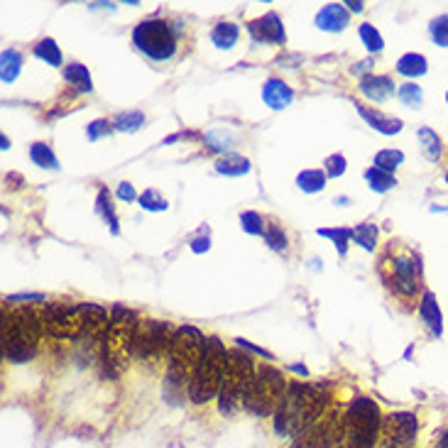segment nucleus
I'll use <instances>...</instances> for the list:
<instances>
[{
	"mask_svg": "<svg viewBox=\"0 0 448 448\" xmlns=\"http://www.w3.org/2000/svg\"><path fill=\"white\" fill-rule=\"evenodd\" d=\"M289 448H294V446H289Z\"/></svg>",
	"mask_w": 448,
	"mask_h": 448,
	"instance_id": "55",
	"label": "nucleus"
},
{
	"mask_svg": "<svg viewBox=\"0 0 448 448\" xmlns=\"http://www.w3.org/2000/svg\"><path fill=\"white\" fill-rule=\"evenodd\" d=\"M382 419L370 397H355L345 409V448H377Z\"/></svg>",
	"mask_w": 448,
	"mask_h": 448,
	"instance_id": "8",
	"label": "nucleus"
},
{
	"mask_svg": "<svg viewBox=\"0 0 448 448\" xmlns=\"http://www.w3.org/2000/svg\"><path fill=\"white\" fill-rule=\"evenodd\" d=\"M326 172L323 169H304V172L297 174V186L304 191V194H318L326 186Z\"/></svg>",
	"mask_w": 448,
	"mask_h": 448,
	"instance_id": "26",
	"label": "nucleus"
},
{
	"mask_svg": "<svg viewBox=\"0 0 448 448\" xmlns=\"http://www.w3.org/2000/svg\"><path fill=\"white\" fill-rule=\"evenodd\" d=\"M426 69H429V64H426V57L424 54H417V52H409V54H404L402 59L397 62V71L402 74V76H409V79L424 76Z\"/></svg>",
	"mask_w": 448,
	"mask_h": 448,
	"instance_id": "28",
	"label": "nucleus"
},
{
	"mask_svg": "<svg viewBox=\"0 0 448 448\" xmlns=\"http://www.w3.org/2000/svg\"><path fill=\"white\" fill-rule=\"evenodd\" d=\"M179 35L181 32L174 30L167 20L149 18V20H142V23L132 30V45H135L137 52L145 54L149 62L164 64L174 59V54H177Z\"/></svg>",
	"mask_w": 448,
	"mask_h": 448,
	"instance_id": "9",
	"label": "nucleus"
},
{
	"mask_svg": "<svg viewBox=\"0 0 448 448\" xmlns=\"http://www.w3.org/2000/svg\"><path fill=\"white\" fill-rule=\"evenodd\" d=\"M0 142H3V145H0V147H3V149H10V140H8V137H0Z\"/></svg>",
	"mask_w": 448,
	"mask_h": 448,
	"instance_id": "52",
	"label": "nucleus"
},
{
	"mask_svg": "<svg viewBox=\"0 0 448 448\" xmlns=\"http://www.w3.org/2000/svg\"><path fill=\"white\" fill-rule=\"evenodd\" d=\"M140 318L135 311L125 309L122 304H115L110 309V323L103 335V348H100V360H103V375L118 377L127 367V360L132 358V338Z\"/></svg>",
	"mask_w": 448,
	"mask_h": 448,
	"instance_id": "4",
	"label": "nucleus"
},
{
	"mask_svg": "<svg viewBox=\"0 0 448 448\" xmlns=\"http://www.w3.org/2000/svg\"><path fill=\"white\" fill-rule=\"evenodd\" d=\"M226 358H228V348L223 345V340L216 338V335L206 338L204 358H201L194 377H191V385H189V399L194 404L211 402V399L221 392Z\"/></svg>",
	"mask_w": 448,
	"mask_h": 448,
	"instance_id": "6",
	"label": "nucleus"
},
{
	"mask_svg": "<svg viewBox=\"0 0 448 448\" xmlns=\"http://www.w3.org/2000/svg\"><path fill=\"white\" fill-rule=\"evenodd\" d=\"M248 32L260 45H285L287 42L285 25H282V18L277 13H268L263 18L248 23Z\"/></svg>",
	"mask_w": 448,
	"mask_h": 448,
	"instance_id": "14",
	"label": "nucleus"
},
{
	"mask_svg": "<svg viewBox=\"0 0 448 448\" xmlns=\"http://www.w3.org/2000/svg\"><path fill=\"white\" fill-rule=\"evenodd\" d=\"M42 331L45 335L57 340H71L81 338V314L79 304L69 301H47L40 311Z\"/></svg>",
	"mask_w": 448,
	"mask_h": 448,
	"instance_id": "12",
	"label": "nucleus"
},
{
	"mask_svg": "<svg viewBox=\"0 0 448 448\" xmlns=\"http://www.w3.org/2000/svg\"><path fill=\"white\" fill-rule=\"evenodd\" d=\"M206 335L196 326H177L167 358V375H164V397L177 404L181 397H189V385L196 367L204 358Z\"/></svg>",
	"mask_w": 448,
	"mask_h": 448,
	"instance_id": "2",
	"label": "nucleus"
},
{
	"mask_svg": "<svg viewBox=\"0 0 448 448\" xmlns=\"http://www.w3.org/2000/svg\"><path fill=\"white\" fill-rule=\"evenodd\" d=\"M402 162H404V152H399V149H380V152L375 154V159H372V164L387 174H394V169H399Z\"/></svg>",
	"mask_w": 448,
	"mask_h": 448,
	"instance_id": "35",
	"label": "nucleus"
},
{
	"mask_svg": "<svg viewBox=\"0 0 448 448\" xmlns=\"http://www.w3.org/2000/svg\"><path fill=\"white\" fill-rule=\"evenodd\" d=\"M419 145L424 149V157L431 159V162H436V159L441 157V140L439 135H436L431 127H419Z\"/></svg>",
	"mask_w": 448,
	"mask_h": 448,
	"instance_id": "34",
	"label": "nucleus"
},
{
	"mask_svg": "<svg viewBox=\"0 0 448 448\" xmlns=\"http://www.w3.org/2000/svg\"><path fill=\"white\" fill-rule=\"evenodd\" d=\"M32 54H35L37 59L47 62L50 67H62V64H64L62 50L57 47V42L52 40V37H45V40L37 42V45L32 47Z\"/></svg>",
	"mask_w": 448,
	"mask_h": 448,
	"instance_id": "27",
	"label": "nucleus"
},
{
	"mask_svg": "<svg viewBox=\"0 0 448 448\" xmlns=\"http://www.w3.org/2000/svg\"><path fill=\"white\" fill-rule=\"evenodd\" d=\"M289 370L297 372V375H301V377H309V367L306 365H299V362H294V365H289Z\"/></svg>",
	"mask_w": 448,
	"mask_h": 448,
	"instance_id": "48",
	"label": "nucleus"
},
{
	"mask_svg": "<svg viewBox=\"0 0 448 448\" xmlns=\"http://www.w3.org/2000/svg\"><path fill=\"white\" fill-rule=\"evenodd\" d=\"M358 35H360V42L365 45V50L367 52H382L385 50V40H382V35H380V30H375L370 23H362L360 28H358Z\"/></svg>",
	"mask_w": 448,
	"mask_h": 448,
	"instance_id": "36",
	"label": "nucleus"
},
{
	"mask_svg": "<svg viewBox=\"0 0 448 448\" xmlns=\"http://www.w3.org/2000/svg\"><path fill=\"white\" fill-rule=\"evenodd\" d=\"M30 159L42 169H59V159L52 152V147L47 142H35L30 145Z\"/></svg>",
	"mask_w": 448,
	"mask_h": 448,
	"instance_id": "29",
	"label": "nucleus"
},
{
	"mask_svg": "<svg viewBox=\"0 0 448 448\" xmlns=\"http://www.w3.org/2000/svg\"><path fill=\"white\" fill-rule=\"evenodd\" d=\"M263 100L272 110H285L294 100V91L287 86L282 79H268L263 86Z\"/></svg>",
	"mask_w": 448,
	"mask_h": 448,
	"instance_id": "17",
	"label": "nucleus"
},
{
	"mask_svg": "<svg viewBox=\"0 0 448 448\" xmlns=\"http://www.w3.org/2000/svg\"><path fill=\"white\" fill-rule=\"evenodd\" d=\"M79 314H81V338H98L105 335L110 323V311H105L98 304H79Z\"/></svg>",
	"mask_w": 448,
	"mask_h": 448,
	"instance_id": "15",
	"label": "nucleus"
},
{
	"mask_svg": "<svg viewBox=\"0 0 448 448\" xmlns=\"http://www.w3.org/2000/svg\"><path fill=\"white\" fill-rule=\"evenodd\" d=\"M142 125H145V113L140 110H125L113 118V130L118 132H137Z\"/></svg>",
	"mask_w": 448,
	"mask_h": 448,
	"instance_id": "33",
	"label": "nucleus"
},
{
	"mask_svg": "<svg viewBox=\"0 0 448 448\" xmlns=\"http://www.w3.org/2000/svg\"><path fill=\"white\" fill-rule=\"evenodd\" d=\"M118 199L125 201V204H132V201H137L140 196H137V191L132 189L130 181H122V184L118 186Z\"/></svg>",
	"mask_w": 448,
	"mask_h": 448,
	"instance_id": "46",
	"label": "nucleus"
},
{
	"mask_svg": "<svg viewBox=\"0 0 448 448\" xmlns=\"http://www.w3.org/2000/svg\"><path fill=\"white\" fill-rule=\"evenodd\" d=\"M350 23V13L343 3H328L316 13V28L323 32H343Z\"/></svg>",
	"mask_w": 448,
	"mask_h": 448,
	"instance_id": "16",
	"label": "nucleus"
},
{
	"mask_svg": "<svg viewBox=\"0 0 448 448\" xmlns=\"http://www.w3.org/2000/svg\"><path fill=\"white\" fill-rule=\"evenodd\" d=\"M419 421L412 412H394L382 419L380 429V448H414Z\"/></svg>",
	"mask_w": 448,
	"mask_h": 448,
	"instance_id": "13",
	"label": "nucleus"
},
{
	"mask_svg": "<svg viewBox=\"0 0 448 448\" xmlns=\"http://www.w3.org/2000/svg\"><path fill=\"white\" fill-rule=\"evenodd\" d=\"M174 331H177V326H172L169 321H157V318L140 321L135 328V338H132V358L142 362L167 360Z\"/></svg>",
	"mask_w": 448,
	"mask_h": 448,
	"instance_id": "10",
	"label": "nucleus"
},
{
	"mask_svg": "<svg viewBox=\"0 0 448 448\" xmlns=\"http://www.w3.org/2000/svg\"><path fill=\"white\" fill-rule=\"evenodd\" d=\"M238 37H240V28L236 23H218L216 28L211 30V42L218 50H233Z\"/></svg>",
	"mask_w": 448,
	"mask_h": 448,
	"instance_id": "24",
	"label": "nucleus"
},
{
	"mask_svg": "<svg viewBox=\"0 0 448 448\" xmlns=\"http://www.w3.org/2000/svg\"><path fill=\"white\" fill-rule=\"evenodd\" d=\"M20 69H23V54L18 50H5L0 54V79H3V84H13L20 76Z\"/></svg>",
	"mask_w": 448,
	"mask_h": 448,
	"instance_id": "25",
	"label": "nucleus"
},
{
	"mask_svg": "<svg viewBox=\"0 0 448 448\" xmlns=\"http://www.w3.org/2000/svg\"><path fill=\"white\" fill-rule=\"evenodd\" d=\"M360 91L372 103H382L394 93V81L389 76H380V74H367L360 79Z\"/></svg>",
	"mask_w": 448,
	"mask_h": 448,
	"instance_id": "18",
	"label": "nucleus"
},
{
	"mask_svg": "<svg viewBox=\"0 0 448 448\" xmlns=\"http://www.w3.org/2000/svg\"><path fill=\"white\" fill-rule=\"evenodd\" d=\"M236 345H238V348H243V350H248V353L263 355L265 360H275V355H272L270 350L260 348V345H253V343H250V340H245V338H236Z\"/></svg>",
	"mask_w": 448,
	"mask_h": 448,
	"instance_id": "45",
	"label": "nucleus"
},
{
	"mask_svg": "<svg viewBox=\"0 0 448 448\" xmlns=\"http://www.w3.org/2000/svg\"><path fill=\"white\" fill-rule=\"evenodd\" d=\"M263 238H265V243H268L272 250H277V253H285V250H287V233L282 231L280 223L270 221L268 226H265V236Z\"/></svg>",
	"mask_w": 448,
	"mask_h": 448,
	"instance_id": "37",
	"label": "nucleus"
},
{
	"mask_svg": "<svg viewBox=\"0 0 448 448\" xmlns=\"http://www.w3.org/2000/svg\"><path fill=\"white\" fill-rule=\"evenodd\" d=\"M265 226L268 223L263 221L258 211H245L240 213V228H243L248 236H265Z\"/></svg>",
	"mask_w": 448,
	"mask_h": 448,
	"instance_id": "38",
	"label": "nucleus"
},
{
	"mask_svg": "<svg viewBox=\"0 0 448 448\" xmlns=\"http://www.w3.org/2000/svg\"><path fill=\"white\" fill-rule=\"evenodd\" d=\"M419 316L434 335L444 333V316H441V309H439V301H436L434 292H424V294H421Z\"/></svg>",
	"mask_w": 448,
	"mask_h": 448,
	"instance_id": "19",
	"label": "nucleus"
},
{
	"mask_svg": "<svg viewBox=\"0 0 448 448\" xmlns=\"http://www.w3.org/2000/svg\"><path fill=\"white\" fill-rule=\"evenodd\" d=\"M42 331L40 311L32 306H5L3 311V358L15 365L30 362L37 355Z\"/></svg>",
	"mask_w": 448,
	"mask_h": 448,
	"instance_id": "3",
	"label": "nucleus"
},
{
	"mask_svg": "<svg viewBox=\"0 0 448 448\" xmlns=\"http://www.w3.org/2000/svg\"><path fill=\"white\" fill-rule=\"evenodd\" d=\"M365 181L370 184L372 191H377V194H387V191H392L394 186H397V179H394V174H387L382 172V169L377 167H370L365 172Z\"/></svg>",
	"mask_w": 448,
	"mask_h": 448,
	"instance_id": "32",
	"label": "nucleus"
},
{
	"mask_svg": "<svg viewBox=\"0 0 448 448\" xmlns=\"http://www.w3.org/2000/svg\"><path fill=\"white\" fill-rule=\"evenodd\" d=\"M382 277L385 285L394 292L397 297H417L421 287V260L414 253H397L387 250L382 258Z\"/></svg>",
	"mask_w": 448,
	"mask_h": 448,
	"instance_id": "11",
	"label": "nucleus"
},
{
	"mask_svg": "<svg viewBox=\"0 0 448 448\" xmlns=\"http://www.w3.org/2000/svg\"><path fill=\"white\" fill-rule=\"evenodd\" d=\"M434 448H448V429L444 431V434H441V439L436 441V446Z\"/></svg>",
	"mask_w": 448,
	"mask_h": 448,
	"instance_id": "51",
	"label": "nucleus"
},
{
	"mask_svg": "<svg viewBox=\"0 0 448 448\" xmlns=\"http://www.w3.org/2000/svg\"><path fill=\"white\" fill-rule=\"evenodd\" d=\"M318 236L333 240L335 250H338L340 258H345L348 253V243H353V228H318Z\"/></svg>",
	"mask_w": 448,
	"mask_h": 448,
	"instance_id": "30",
	"label": "nucleus"
},
{
	"mask_svg": "<svg viewBox=\"0 0 448 448\" xmlns=\"http://www.w3.org/2000/svg\"><path fill=\"white\" fill-rule=\"evenodd\" d=\"M211 248V240L209 238H194L191 240V250H194V253H206V250Z\"/></svg>",
	"mask_w": 448,
	"mask_h": 448,
	"instance_id": "47",
	"label": "nucleus"
},
{
	"mask_svg": "<svg viewBox=\"0 0 448 448\" xmlns=\"http://www.w3.org/2000/svg\"><path fill=\"white\" fill-rule=\"evenodd\" d=\"M429 35L439 47H448V15H439V18L431 20Z\"/></svg>",
	"mask_w": 448,
	"mask_h": 448,
	"instance_id": "41",
	"label": "nucleus"
},
{
	"mask_svg": "<svg viewBox=\"0 0 448 448\" xmlns=\"http://www.w3.org/2000/svg\"><path fill=\"white\" fill-rule=\"evenodd\" d=\"M140 206L145 211H152V213H162V211H167L169 209V204H167V199H164L159 191H154V189H145L140 194Z\"/></svg>",
	"mask_w": 448,
	"mask_h": 448,
	"instance_id": "40",
	"label": "nucleus"
},
{
	"mask_svg": "<svg viewBox=\"0 0 448 448\" xmlns=\"http://www.w3.org/2000/svg\"><path fill=\"white\" fill-rule=\"evenodd\" d=\"M287 387L289 385H287L282 370H277V367L270 365V362L258 365L255 377L250 380V385L243 394L240 407H243L248 414L260 417V419L275 417V412L280 409L282 399H285V394H287Z\"/></svg>",
	"mask_w": 448,
	"mask_h": 448,
	"instance_id": "5",
	"label": "nucleus"
},
{
	"mask_svg": "<svg viewBox=\"0 0 448 448\" xmlns=\"http://www.w3.org/2000/svg\"><path fill=\"white\" fill-rule=\"evenodd\" d=\"M96 211H98V213H100V218H103V221L108 223L110 233H113V236H118V233H120L118 216H115L113 199H110V191L105 189V186H100V189H98V199H96Z\"/></svg>",
	"mask_w": 448,
	"mask_h": 448,
	"instance_id": "22",
	"label": "nucleus"
},
{
	"mask_svg": "<svg viewBox=\"0 0 448 448\" xmlns=\"http://www.w3.org/2000/svg\"><path fill=\"white\" fill-rule=\"evenodd\" d=\"M446 184H448V174H446Z\"/></svg>",
	"mask_w": 448,
	"mask_h": 448,
	"instance_id": "53",
	"label": "nucleus"
},
{
	"mask_svg": "<svg viewBox=\"0 0 448 448\" xmlns=\"http://www.w3.org/2000/svg\"><path fill=\"white\" fill-rule=\"evenodd\" d=\"M399 100H402L407 108H421V103H424V91H421L417 84H402L397 91Z\"/></svg>",
	"mask_w": 448,
	"mask_h": 448,
	"instance_id": "39",
	"label": "nucleus"
},
{
	"mask_svg": "<svg viewBox=\"0 0 448 448\" xmlns=\"http://www.w3.org/2000/svg\"><path fill=\"white\" fill-rule=\"evenodd\" d=\"M370 69H372V62L370 59H367V62H362V64H355V69H353V71L355 74H365V76H367V71H370Z\"/></svg>",
	"mask_w": 448,
	"mask_h": 448,
	"instance_id": "49",
	"label": "nucleus"
},
{
	"mask_svg": "<svg viewBox=\"0 0 448 448\" xmlns=\"http://www.w3.org/2000/svg\"><path fill=\"white\" fill-rule=\"evenodd\" d=\"M345 167H348V162H345V157L340 152L328 154L326 162H323V172H326L328 179H338L340 174H345Z\"/></svg>",
	"mask_w": 448,
	"mask_h": 448,
	"instance_id": "42",
	"label": "nucleus"
},
{
	"mask_svg": "<svg viewBox=\"0 0 448 448\" xmlns=\"http://www.w3.org/2000/svg\"><path fill=\"white\" fill-rule=\"evenodd\" d=\"M216 172L223 177H243L250 172V159L240 157V154H223L216 162Z\"/></svg>",
	"mask_w": 448,
	"mask_h": 448,
	"instance_id": "23",
	"label": "nucleus"
},
{
	"mask_svg": "<svg viewBox=\"0 0 448 448\" xmlns=\"http://www.w3.org/2000/svg\"><path fill=\"white\" fill-rule=\"evenodd\" d=\"M331 407L328 394L306 382H289L280 409L275 412V434L294 441L301 431L314 426Z\"/></svg>",
	"mask_w": 448,
	"mask_h": 448,
	"instance_id": "1",
	"label": "nucleus"
},
{
	"mask_svg": "<svg viewBox=\"0 0 448 448\" xmlns=\"http://www.w3.org/2000/svg\"><path fill=\"white\" fill-rule=\"evenodd\" d=\"M110 132H113V122H108V120H103V118L93 120V122H91V125L86 127V137H88L91 142L98 140V137L110 135Z\"/></svg>",
	"mask_w": 448,
	"mask_h": 448,
	"instance_id": "43",
	"label": "nucleus"
},
{
	"mask_svg": "<svg viewBox=\"0 0 448 448\" xmlns=\"http://www.w3.org/2000/svg\"><path fill=\"white\" fill-rule=\"evenodd\" d=\"M345 8H348V13H360L362 10V3H355V0H345Z\"/></svg>",
	"mask_w": 448,
	"mask_h": 448,
	"instance_id": "50",
	"label": "nucleus"
},
{
	"mask_svg": "<svg viewBox=\"0 0 448 448\" xmlns=\"http://www.w3.org/2000/svg\"><path fill=\"white\" fill-rule=\"evenodd\" d=\"M64 81L74 91H79V93H91V91H93V81H91L88 69L79 62H71L64 67Z\"/></svg>",
	"mask_w": 448,
	"mask_h": 448,
	"instance_id": "21",
	"label": "nucleus"
},
{
	"mask_svg": "<svg viewBox=\"0 0 448 448\" xmlns=\"http://www.w3.org/2000/svg\"><path fill=\"white\" fill-rule=\"evenodd\" d=\"M255 362L253 355L243 348H228L226 367H223V382L221 392H218V412L233 414L243 402V394L248 389L250 380L255 377Z\"/></svg>",
	"mask_w": 448,
	"mask_h": 448,
	"instance_id": "7",
	"label": "nucleus"
},
{
	"mask_svg": "<svg viewBox=\"0 0 448 448\" xmlns=\"http://www.w3.org/2000/svg\"><path fill=\"white\" fill-rule=\"evenodd\" d=\"M5 304H10V306H30V304H47V297L45 294H10L5 297Z\"/></svg>",
	"mask_w": 448,
	"mask_h": 448,
	"instance_id": "44",
	"label": "nucleus"
},
{
	"mask_svg": "<svg viewBox=\"0 0 448 448\" xmlns=\"http://www.w3.org/2000/svg\"><path fill=\"white\" fill-rule=\"evenodd\" d=\"M446 100H448V96H446Z\"/></svg>",
	"mask_w": 448,
	"mask_h": 448,
	"instance_id": "54",
	"label": "nucleus"
},
{
	"mask_svg": "<svg viewBox=\"0 0 448 448\" xmlns=\"http://www.w3.org/2000/svg\"><path fill=\"white\" fill-rule=\"evenodd\" d=\"M377 238H380V231H377L375 223H360V226L353 228V243H358L367 253L377 248Z\"/></svg>",
	"mask_w": 448,
	"mask_h": 448,
	"instance_id": "31",
	"label": "nucleus"
},
{
	"mask_svg": "<svg viewBox=\"0 0 448 448\" xmlns=\"http://www.w3.org/2000/svg\"><path fill=\"white\" fill-rule=\"evenodd\" d=\"M358 113H360V118L372 127V130L382 132V135H397V132L404 127V125H402V120L389 118V115L380 113V110L365 108V105H358Z\"/></svg>",
	"mask_w": 448,
	"mask_h": 448,
	"instance_id": "20",
	"label": "nucleus"
}]
</instances>
